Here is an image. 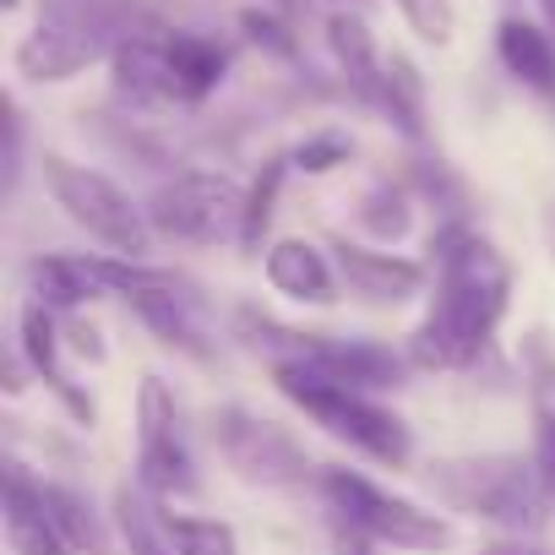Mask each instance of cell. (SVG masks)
<instances>
[{"mask_svg":"<svg viewBox=\"0 0 555 555\" xmlns=\"http://www.w3.org/2000/svg\"><path fill=\"white\" fill-rule=\"evenodd\" d=\"M104 295V278L93 267V256H72V250H50L28 261V300H39L55 317H77L88 311V300Z\"/></svg>","mask_w":555,"mask_h":555,"instance_id":"14","label":"cell"},{"mask_svg":"<svg viewBox=\"0 0 555 555\" xmlns=\"http://www.w3.org/2000/svg\"><path fill=\"white\" fill-rule=\"evenodd\" d=\"M39 490H44V506H50V517L61 522V533L72 539L77 555H104V550H109V528H104V517L93 512V501H88L77 485L39 479Z\"/></svg>","mask_w":555,"mask_h":555,"instance_id":"18","label":"cell"},{"mask_svg":"<svg viewBox=\"0 0 555 555\" xmlns=\"http://www.w3.org/2000/svg\"><path fill=\"white\" fill-rule=\"evenodd\" d=\"M327 522H333V555H371V550H376V544H371L360 528H349L344 517H333V512H327Z\"/></svg>","mask_w":555,"mask_h":555,"instance_id":"26","label":"cell"},{"mask_svg":"<svg viewBox=\"0 0 555 555\" xmlns=\"http://www.w3.org/2000/svg\"><path fill=\"white\" fill-rule=\"evenodd\" d=\"M533 7H539V17H544V28L555 34V0H533Z\"/></svg>","mask_w":555,"mask_h":555,"instance_id":"29","label":"cell"},{"mask_svg":"<svg viewBox=\"0 0 555 555\" xmlns=\"http://www.w3.org/2000/svg\"><path fill=\"white\" fill-rule=\"evenodd\" d=\"M289 158H267L261 175L245 185V229H240V250L245 256H261V240L272 229V212H278V196H284V180H289Z\"/></svg>","mask_w":555,"mask_h":555,"instance_id":"20","label":"cell"},{"mask_svg":"<svg viewBox=\"0 0 555 555\" xmlns=\"http://www.w3.org/2000/svg\"><path fill=\"white\" fill-rule=\"evenodd\" d=\"M317 495H322V506L333 517H344L349 528H360L371 544H392V550H409V555H441V550L457 544V528L441 512H430V506H420V501H409V495L365 479L360 468L322 463Z\"/></svg>","mask_w":555,"mask_h":555,"instance_id":"5","label":"cell"},{"mask_svg":"<svg viewBox=\"0 0 555 555\" xmlns=\"http://www.w3.org/2000/svg\"><path fill=\"white\" fill-rule=\"evenodd\" d=\"M430 311L409 333V365L420 371H474L512 311V261L490 234L463 223H436L430 234Z\"/></svg>","mask_w":555,"mask_h":555,"instance_id":"1","label":"cell"},{"mask_svg":"<svg viewBox=\"0 0 555 555\" xmlns=\"http://www.w3.org/2000/svg\"><path fill=\"white\" fill-rule=\"evenodd\" d=\"M333 7H338V12H344V7H349V0H333Z\"/></svg>","mask_w":555,"mask_h":555,"instance_id":"30","label":"cell"},{"mask_svg":"<svg viewBox=\"0 0 555 555\" xmlns=\"http://www.w3.org/2000/svg\"><path fill=\"white\" fill-rule=\"evenodd\" d=\"M23 180V109L12 104V120H7V196L17 191Z\"/></svg>","mask_w":555,"mask_h":555,"instance_id":"25","label":"cell"},{"mask_svg":"<svg viewBox=\"0 0 555 555\" xmlns=\"http://www.w3.org/2000/svg\"><path fill=\"white\" fill-rule=\"evenodd\" d=\"M349 158H354V137H349V131H338V126L311 131V137L289 153V164H295V169H306V175H327V169H338V164H349Z\"/></svg>","mask_w":555,"mask_h":555,"instance_id":"21","label":"cell"},{"mask_svg":"<svg viewBox=\"0 0 555 555\" xmlns=\"http://www.w3.org/2000/svg\"><path fill=\"white\" fill-rule=\"evenodd\" d=\"M398 7V17L425 39V44H452V34H457V12H452V0H392Z\"/></svg>","mask_w":555,"mask_h":555,"instance_id":"23","label":"cell"},{"mask_svg":"<svg viewBox=\"0 0 555 555\" xmlns=\"http://www.w3.org/2000/svg\"><path fill=\"white\" fill-rule=\"evenodd\" d=\"M109 55H115L109 39H99V34L66 23V17H39V28L17 44V72L28 82H72Z\"/></svg>","mask_w":555,"mask_h":555,"instance_id":"10","label":"cell"},{"mask_svg":"<svg viewBox=\"0 0 555 555\" xmlns=\"http://www.w3.org/2000/svg\"><path fill=\"white\" fill-rule=\"evenodd\" d=\"M39 175H44L50 202L93 245H104V256H131V261H147L153 256V240H158L153 234V218H147V207L131 202V191L115 175H104L93 164H77L66 153H44L39 158Z\"/></svg>","mask_w":555,"mask_h":555,"instance_id":"4","label":"cell"},{"mask_svg":"<svg viewBox=\"0 0 555 555\" xmlns=\"http://www.w3.org/2000/svg\"><path fill=\"white\" fill-rule=\"evenodd\" d=\"M261 267H267V284L278 295L300 300V306H338V295H344V278H338L333 250H322V245H311L300 234L267 245V261Z\"/></svg>","mask_w":555,"mask_h":555,"instance_id":"11","label":"cell"},{"mask_svg":"<svg viewBox=\"0 0 555 555\" xmlns=\"http://www.w3.org/2000/svg\"><path fill=\"white\" fill-rule=\"evenodd\" d=\"M414 207H420L414 185H409L403 175H398V180L387 175V180H376V185H365V191H360V202H354V223H360V234H365V240L392 245V240H403V234H409Z\"/></svg>","mask_w":555,"mask_h":555,"instance_id":"17","label":"cell"},{"mask_svg":"<svg viewBox=\"0 0 555 555\" xmlns=\"http://www.w3.org/2000/svg\"><path fill=\"white\" fill-rule=\"evenodd\" d=\"M240 28H245V39L261 44L267 55H278V61H300V34L284 23V12H261V7H250V12H240Z\"/></svg>","mask_w":555,"mask_h":555,"instance_id":"22","label":"cell"},{"mask_svg":"<svg viewBox=\"0 0 555 555\" xmlns=\"http://www.w3.org/2000/svg\"><path fill=\"white\" fill-rule=\"evenodd\" d=\"M533 463L544 474L550 512H555V409H533Z\"/></svg>","mask_w":555,"mask_h":555,"instance_id":"24","label":"cell"},{"mask_svg":"<svg viewBox=\"0 0 555 555\" xmlns=\"http://www.w3.org/2000/svg\"><path fill=\"white\" fill-rule=\"evenodd\" d=\"M272 387L284 392L311 425H322L333 441L354 447L360 457H371L382 468H409L414 463V430H409V420L392 403H382L376 392H360L349 382H327V376L295 371V365L272 371Z\"/></svg>","mask_w":555,"mask_h":555,"instance_id":"3","label":"cell"},{"mask_svg":"<svg viewBox=\"0 0 555 555\" xmlns=\"http://www.w3.org/2000/svg\"><path fill=\"white\" fill-rule=\"evenodd\" d=\"M7 539H12V555H77L61 522L50 517L44 490L28 474V463H7Z\"/></svg>","mask_w":555,"mask_h":555,"instance_id":"13","label":"cell"},{"mask_svg":"<svg viewBox=\"0 0 555 555\" xmlns=\"http://www.w3.org/2000/svg\"><path fill=\"white\" fill-rule=\"evenodd\" d=\"M539 229H544V245H550V261H555V202L544 207V218H539Z\"/></svg>","mask_w":555,"mask_h":555,"instance_id":"28","label":"cell"},{"mask_svg":"<svg viewBox=\"0 0 555 555\" xmlns=\"http://www.w3.org/2000/svg\"><path fill=\"white\" fill-rule=\"evenodd\" d=\"M207 441L218 447L229 474L256 490H306L322 479V463L306 452V441L289 425H278L245 403H218L207 414Z\"/></svg>","mask_w":555,"mask_h":555,"instance_id":"6","label":"cell"},{"mask_svg":"<svg viewBox=\"0 0 555 555\" xmlns=\"http://www.w3.org/2000/svg\"><path fill=\"white\" fill-rule=\"evenodd\" d=\"M153 234L175 245H240L245 229V185L223 169H180L147 202Z\"/></svg>","mask_w":555,"mask_h":555,"instance_id":"7","label":"cell"},{"mask_svg":"<svg viewBox=\"0 0 555 555\" xmlns=\"http://www.w3.org/2000/svg\"><path fill=\"white\" fill-rule=\"evenodd\" d=\"M420 479L447 512L490 522L506 539H528L550 517V490L533 452L528 457L522 452H452V457H430Z\"/></svg>","mask_w":555,"mask_h":555,"instance_id":"2","label":"cell"},{"mask_svg":"<svg viewBox=\"0 0 555 555\" xmlns=\"http://www.w3.org/2000/svg\"><path fill=\"white\" fill-rule=\"evenodd\" d=\"M327 50H333V66H338L349 99H360L371 109V99H376V88L387 77V50L376 44V34L365 28V17L349 12V7L333 12L327 17Z\"/></svg>","mask_w":555,"mask_h":555,"instance_id":"15","label":"cell"},{"mask_svg":"<svg viewBox=\"0 0 555 555\" xmlns=\"http://www.w3.org/2000/svg\"><path fill=\"white\" fill-rule=\"evenodd\" d=\"M371 109H376L398 137H409V142H425V137H430V126H425V82H420V72H414L409 55H398V50L387 55V77H382Z\"/></svg>","mask_w":555,"mask_h":555,"instance_id":"16","label":"cell"},{"mask_svg":"<svg viewBox=\"0 0 555 555\" xmlns=\"http://www.w3.org/2000/svg\"><path fill=\"white\" fill-rule=\"evenodd\" d=\"M495 61L522 93H533L539 104L555 109V34L544 23H528L517 12L501 17L495 23Z\"/></svg>","mask_w":555,"mask_h":555,"instance_id":"12","label":"cell"},{"mask_svg":"<svg viewBox=\"0 0 555 555\" xmlns=\"http://www.w3.org/2000/svg\"><path fill=\"white\" fill-rule=\"evenodd\" d=\"M158 528L175 555H240V533L223 517H196V512H175L158 501Z\"/></svg>","mask_w":555,"mask_h":555,"instance_id":"19","label":"cell"},{"mask_svg":"<svg viewBox=\"0 0 555 555\" xmlns=\"http://www.w3.org/2000/svg\"><path fill=\"white\" fill-rule=\"evenodd\" d=\"M137 485L164 506L191 501L202 490L191 425L164 376H142L137 387Z\"/></svg>","mask_w":555,"mask_h":555,"instance_id":"8","label":"cell"},{"mask_svg":"<svg viewBox=\"0 0 555 555\" xmlns=\"http://www.w3.org/2000/svg\"><path fill=\"white\" fill-rule=\"evenodd\" d=\"M333 261H338V278L344 289L365 306H409L414 295H425L430 284V261H414V256H398V250H382L371 240H349V234H333L327 240Z\"/></svg>","mask_w":555,"mask_h":555,"instance_id":"9","label":"cell"},{"mask_svg":"<svg viewBox=\"0 0 555 555\" xmlns=\"http://www.w3.org/2000/svg\"><path fill=\"white\" fill-rule=\"evenodd\" d=\"M479 555H544L533 539H495V544H485Z\"/></svg>","mask_w":555,"mask_h":555,"instance_id":"27","label":"cell"}]
</instances>
